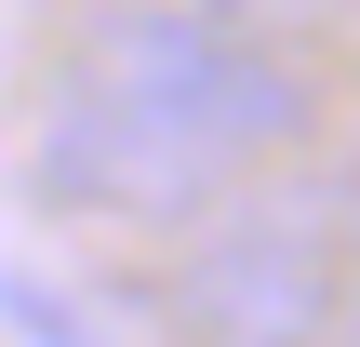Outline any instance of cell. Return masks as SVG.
<instances>
[{"mask_svg":"<svg viewBox=\"0 0 360 347\" xmlns=\"http://www.w3.org/2000/svg\"><path fill=\"white\" fill-rule=\"evenodd\" d=\"M307 67L200 0H94V27L53 67L40 107V201L107 227H174L227 174L281 160L307 134Z\"/></svg>","mask_w":360,"mask_h":347,"instance_id":"obj_1","label":"cell"},{"mask_svg":"<svg viewBox=\"0 0 360 347\" xmlns=\"http://www.w3.org/2000/svg\"><path fill=\"white\" fill-rule=\"evenodd\" d=\"M347 321V201L334 187H254L174 254V334L187 347H334Z\"/></svg>","mask_w":360,"mask_h":347,"instance_id":"obj_2","label":"cell"},{"mask_svg":"<svg viewBox=\"0 0 360 347\" xmlns=\"http://www.w3.org/2000/svg\"><path fill=\"white\" fill-rule=\"evenodd\" d=\"M334 347H360V241H347V321H334Z\"/></svg>","mask_w":360,"mask_h":347,"instance_id":"obj_3","label":"cell"}]
</instances>
